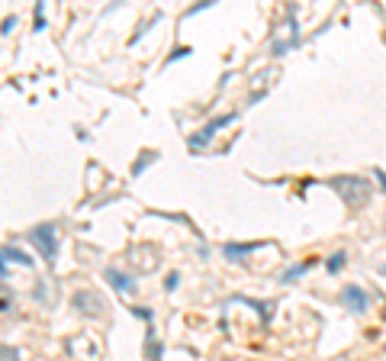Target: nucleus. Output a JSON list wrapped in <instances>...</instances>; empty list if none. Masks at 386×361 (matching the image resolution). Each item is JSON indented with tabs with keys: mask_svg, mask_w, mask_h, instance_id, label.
Listing matches in <instances>:
<instances>
[{
	"mask_svg": "<svg viewBox=\"0 0 386 361\" xmlns=\"http://www.w3.org/2000/svg\"><path fill=\"white\" fill-rule=\"evenodd\" d=\"M71 307L77 310L81 316H104V313H106V300L100 297L97 290H87V287H84V290H77V294L71 297Z\"/></svg>",
	"mask_w": 386,
	"mask_h": 361,
	"instance_id": "nucleus-4",
	"label": "nucleus"
},
{
	"mask_svg": "<svg viewBox=\"0 0 386 361\" xmlns=\"http://www.w3.org/2000/svg\"><path fill=\"white\" fill-rule=\"evenodd\" d=\"M132 316H138V319H145L148 323V319H152V310L148 307H132Z\"/></svg>",
	"mask_w": 386,
	"mask_h": 361,
	"instance_id": "nucleus-16",
	"label": "nucleus"
},
{
	"mask_svg": "<svg viewBox=\"0 0 386 361\" xmlns=\"http://www.w3.org/2000/svg\"><path fill=\"white\" fill-rule=\"evenodd\" d=\"M152 159H155V152H145V155H142V159H138L136 165H132V178H138V174H142V171H145L148 165H152Z\"/></svg>",
	"mask_w": 386,
	"mask_h": 361,
	"instance_id": "nucleus-13",
	"label": "nucleus"
},
{
	"mask_svg": "<svg viewBox=\"0 0 386 361\" xmlns=\"http://www.w3.org/2000/svg\"><path fill=\"white\" fill-rule=\"evenodd\" d=\"M184 55H190V49H174V52H171V62H174V58H184Z\"/></svg>",
	"mask_w": 386,
	"mask_h": 361,
	"instance_id": "nucleus-21",
	"label": "nucleus"
},
{
	"mask_svg": "<svg viewBox=\"0 0 386 361\" xmlns=\"http://www.w3.org/2000/svg\"><path fill=\"white\" fill-rule=\"evenodd\" d=\"M232 300H239V303H245V307L258 310V313H261V323H271V316H274V303H261V300H251V297H232Z\"/></svg>",
	"mask_w": 386,
	"mask_h": 361,
	"instance_id": "nucleus-8",
	"label": "nucleus"
},
{
	"mask_svg": "<svg viewBox=\"0 0 386 361\" xmlns=\"http://www.w3.org/2000/svg\"><path fill=\"white\" fill-rule=\"evenodd\" d=\"M32 297L39 300V303H49V284H45V281H39V284H36V290H32Z\"/></svg>",
	"mask_w": 386,
	"mask_h": 361,
	"instance_id": "nucleus-14",
	"label": "nucleus"
},
{
	"mask_svg": "<svg viewBox=\"0 0 386 361\" xmlns=\"http://www.w3.org/2000/svg\"><path fill=\"white\" fill-rule=\"evenodd\" d=\"M104 275H106V281H110L116 290H123V294H132V290H136V277L119 271V268H106Z\"/></svg>",
	"mask_w": 386,
	"mask_h": 361,
	"instance_id": "nucleus-6",
	"label": "nucleus"
},
{
	"mask_svg": "<svg viewBox=\"0 0 386 361\" xmlns=\"http://www.w3.org/2000/svg\"><path fill=\"white\" fill-rule=\"evenodd\" d=\"M3 361H20V351L10 349V345H3Z\"/></svg>",
	"mask_w": 386,
	"mask_h": 361,
	"instance_id": "nucleus-17",
	"label": "nucleus"
},
{
	"mask_svg": "<svg viewBox=\"0 0 386 361\" xmlns=\"http://www.w3.org/2000/svg\"><path fill=\"white\" fill-rule=\"evenodd\" d=\"M145 355H148V361H161V345H158L155 332H148L145 336Z\"/></svg>",
	"mask_w": 386,
	"mask_h": 361,
	"instance_id": "nucleus-11",
	"label": "nucleus"
},
{
	"mask_svg": "<svg viewBox=\"0 0 386 361\" xmlns=\"http://www.w3.org/2000/svg\"><path fill=\"white\" fill-rule=\"evenodd\" d=\"M0 255H3V265H7V261H20V265H32V258L26 255V252H20V248H13V245H3V252H0Z\"/></svg>",
	"mask_w": 386,
	"mask_h": 361,
	"instance_id": "nucleus-9",
	"label": "nucleus"
},
{
	"mask_svg": "<svg viewBox=\"0 0 386 361\" xmlns=\"http://www.w3.org/2000/svg\"><path fill=\"white\" fill-rule=\"evenodd\" d=\"M235 119H239V113H226V117H216V119H209L206 126L200 129V132H193V136H190V152H200V149H206L209 142H213V139H216V132H219V129H226L229 126V123H235Z\"/></svg>",
	"mask_w": 386,
	"mask_h": 361,
	"instance_id": "nucleus-3",
	"label": "nucleus"
},
{
	"mask_svg": "<svg viewBox=\"0 0 386 361\" xmlns=\"http://www.w3.org/2000/svg\"><path fill=\"white\" fill-rule=\"evenodd\" d=\"M178 281H180V275L174 271V275H167V281H165V290H174L178 287Z\"/></svg>",
	"mask_w": 386,
	"mask_h": 361,
	"instance_id": "nucleus-18",
	"label": "nucleus"
},
{
	"mask_svg": "<svg viewBox=\"0 0 386 361\" xmlns=\"http://www.w3.org/2000/svg\"><path fill=\"white\" fill-rule=\"evenodd\" d=\"M29 242L39 248V255L45 265H55V258H58V235H55V226L52 223H42L36 226L29 233Z\"/></svg>",
	"mask_w": 386,
	"mask_h": 361,
	"instance_id": "nucleus-2",
	"label": "nucleus"
},
{
	"mask_svg": "<svg viewBox=\"0 0 386 361\" xmlns=\"http://www.w3.org/2000/svg\"><path fill=\"white\" fill-rule=\"evenodd\" d=\"M345 252H335L332 258H328V261H325V271H328V275H338V271H341V268H345Z\"/></svg>",
	"mask_w": 386,
	"mask_h": 361,
	"instance_id": "nucleus-12",
	"label": "nucleus"
},
{
	"mask_svg": "<svg viewBox=\"0 0 386 361\" xmlns=\"http://www.w3.org/2000/svg\"><path fill=\"white\" fill-rule=\"evenodd\" d=\"M313 265H315V261H303V265H296V268H287V271L280 275V281H283V284H290V281H296V277H303Z\"/></svg>",
	"mask_w": 386,
	"mask_h": 361,
	"instance_id": "nucleus-10",
	"label": "nucleus"
},
{
	"mask_svg": "<svg viewBox=\"0 0 386 361\" xmlns=\"http://www.w3.org/2000/svg\"><path fill=\"white\" fill-rule=\"evenodd\" d=\"M374 178L380 180V187H383V194H386V171H380V168H376V171H374Z\"/></svg>",
	"mask_w": 386,
	"mask_h": 361,
	"instance_id": "nucleus-20",
	"label": "nucleus"
},
{
	"mask_svg": "<svg viewBox=\"0 0 386 361\" xmlns=\"http://www.w3.org/2000/svg\"><path fill=\"white\" fill-rule=\"evenodd\" d=\"M36 30H45V3L36 7Z\"/></svg>",
	"mask_w": 386,
	"mask_h": 361,
	"instance_id": "nucleus-15",
	"label": "nucleus"
},
{
	"mask_svg": "<svg viewBox=\"0 0 386 361\" xmlns=\"http://www.w3.org/2000/svg\"><path fill=\"white\" fill-rule=\"evenodd\" d=\"M254 248H261V245L258 242H229V245H222V255L229 258V261H241V258H248L251 252H254Z\"/></svg>",
	"mask_w": 386,
	"mask_h": 361,
	"instance_id": "nucleus-7",
	"label": "nucleus"
},
{
	"mask_svg": "<svg viewBox=\"0 0 386 361\" xmlns=\"http://www.w3.org/2000/svg\"><path fill=\"white\" fill-rule=\"evenodd\" d=\"M13 26H16V16H7V20H3V36L13 32Z\"/></svg>",
	"mask_w": 386,
	"mask_h": 361,
	"instance_id": "nucleus-19",
	"label": "nucleus"
},
{
	"mask_svg": "<svg viewBox=\"0 0 386 361\" xmlns=\"http://www.w3.org/2000/svg\"><path fill=\"white\" fill-rule=\"evenodd\" d=\"M335 191L341 194V200L351 207V210H364L367 200H370V184L357 174H341V178H332L328 180Z\"/></svg>",
	"mask_w": 386,
	"mask_h": 361,
	"instance_id": "nucleus-1",
	"label": "nucleus"
},
{
	"mask_svg": "<svg viewBox=\"0 0 386 361\" xmlns=\"http://www.w3.org/2000/svg\"><path fill=\"white\" fill-rule=\"evenodd\" d=\"M341 303L348 307V313H364V310L370 307V294H367L364 287L348 284L345 290H341Z\"/></svg>",
	"mask_w": 386,
	"mask_h": 361,
	"instance_id": "nucleus-5",
	"label": "nucleus"
}]
</instances>
